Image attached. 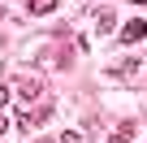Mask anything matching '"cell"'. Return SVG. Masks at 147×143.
I'll return each instance as SVG.
<instances>
[{
    "label": "cell",
    "instance_id": "cell-3",
    "mask_svg": "<svg viewBox=\"0 0 147 143\" xmlns=\"http://www.w3.org/2000/svg\"><path fill=\"white\" fill-rule=\"evenodd\" d=\"M95 30H100V35H113V30H117V13H113V9H100V18H95Z\"/></svg>",
    "mask_w": 147,
    "mask_h": 143
},
{
    "label": "cell",
    "instance_id": "cell-7",
    "mask_svg": "<svg viewBox=\"0 0 147 143\" xmlns=\"http://www.w3.org/2000/svg\"><path fill=\"white\" fill-rule=\"evenodd\" d=\"M108 143H130V134H113V139H108Z\"/></svg>",
    "mask_w": 147,
    "mask_h": 143
},
{
    "label": "cell",
    "instance_id": "cell-2",
    "mask_svg": "<svg viewBox=\"0 0 147 143\" xmlns=\"http://www.w3.org/2000/svg\"><path fill=\"white\" fill-rule=\"evenodd\" d=\"M143 35H147V22H143V18H134V22H125V30H121V39H125V43H138Z\"/></svg>",
    "mask_w": 147,
    "mask_h": 143
},
{
    "label": "cell",
    "instance_id": "cell-1",
    "mask_svg": "<svg viewBox=\"0 0 147 143\" xmlns=\"http://www.w3.org/2000/svg\"><path fill=\"white\" fill-rule=\"evenodd\" d=\"M43 91H48V78H43V74H26V78L18 83V96H22V100H39Z\"/></svg>",
    "mask_w": 147,
    "mask_h": 143
},
{
    "label": "cell",
    "instance_id": "cell-5",
    "mask_svg": "<svg viewBox=\"0 0 147 143\" xmlns=\"http://www.w3.org/2000/svg\"><path fill=\"white\" fill-rule=\"evenodd\" d=\"M56 143H82V134H78V130H65V134H61Z\"/></svg>",
    "mask_w": 147,
    "mask_h": 143
},
{
    "label": "cell",
    "instance_id": "cell-4",
    "mask_svg": "<svg viewBox=\"0 0 147 143\" xmlns=\"http://www.w3.org/2000/svg\"><path fill=\"white\" fill-rule=\"evenodd\" d=\"M22 5H26L30 13H52V9H56V0H22Z\"/></svg>",
    "mask_w": 147,
    "mask_h": 143
},
{
    "label": "cell",
    "instance_id": "cell-8",
    "mask_svg": "<svg viewBox=\"0 0 147 143\" xmlns=\"http://www.w3.org/2000/svg\"><path fill=\"white\" fill-rule=\"evenodd\" d=\"M5 130H9V121H5V117H0V134H5Z\"/></svg>",
    "mask_w": 147,
    "mask_h": 143
},
{
    "label": "cell",
    "instance_id": "cell-6",
    "mask_svg": "<svg viewBox=\"0 0 147 143\" xmlns=\"http://www.w3.org/2000/svg\"><path fill=\"white\" fill-rule=\"evenodd\" d=\"M9 100H13V91H9V87H0V108H5Z\"/></svg>",
    "mask_w": 147,
    "mask_h": 143
}]
</instances>
